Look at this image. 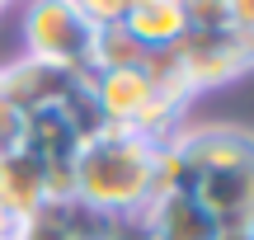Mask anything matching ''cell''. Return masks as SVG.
Instances as JSON below:
<instances>
[{"label": "cell", "instance_id": "cell-12", "mask_svg": "<svg viewBox=\"0 0 254 240\" xmlns=\"http://www.w3.org/2000/svg\"><path fill=\"white\" fill-rule=\"evenodd\" d=\"M75 9H80L94 28H113V24H123V19H127L132 0H75Z\"/></svg>", "mask_w": 254, "mask_h": 240}, {"label": "cell", "instance_id": "cell-16", "mask_svg": "<svg viewBox=\"0 0 254 240\" xmlns=\"http://www.w3.org/2000/svg\"><path fill=\"white\" fill-rule=\"evenodd\" d=\"M0 9H5V0H0Z\"/></svg>", "mask_w": 254, "mask_h": 240}, {"label": "cell", "instance_id": "cell-1", "mask_svg": "<svg viewBox=\"0 0 254 240\" xmlns=\"http://www.w3.org/2000/svg\"><path fill=\"white\" fill-rule=\"evenodd\" d=\"M179 188L217 222V231H254V132L236 122L174 127L160 141L155 193Z\"/></svg>", "mask_w": 254, "mask_h": 240}, {"label": "cell", "instance_id": "cell-8", "mask_svg": "<svg viewBox=\"0 0 254 240\" xmlns=\"http://www.w3.org/2000/svg\"><path fill=\"white\" fill-rule=\"evenodd\" d=\"M217 222L179 188H165L141 207V240H217Z\"/></svg>", "mask_w": 254, "mask_h": 240}, {"label": "cell", "instance_id": "cell-9", "mask_svg": "<svg viewBox=\"0 0 254 240\" xmlns=\"http://www.w3.org/2000/svg\"><path fill=\"white\" fill-rule=\"evenodd\" d=\"M123 28L146 47V52H165L189 33V19H184V0H132Z\"/></svg>", "mask_w": 254, "mask_h": 240}, {"label": "cell", "instance_id": "cell-6", "mask_svg": "<svg viewBox=\"0 0 254 240\" xmlns=\"http://www.w3.org/2000/svg\"><path fill=\"white\" fill-rule=\"evenodd\" d=\"M9 240H113V217L94 212L75 198H62V203H47L43 212L24 217Z\"/></svg>", "mask_w": 254, "mask_h": 240}, {"label": "cell", "instance_id": "cell-5", "mask_svg": "<svg viewBox=\"0 0 254 240\" xmlns=\"http://www.w3.org/2000/svg\"><path fill=\"white\" fill-rule=\"evenodd\" d=\"M174 57H179L184 75H189L193 94L212 90V85H226L236 75H245L254 66V33H240V28H221V33H184L174 43Z\"/></svg>", "mask_w": 254, "mask_h": 240}, {"label": "cell", "instance_id": "cell-13", "mask_svg": "<svg viewBox=\"0 0 254 240\" xmlns=\"http://www.w3.org/2000/svg\"><path fill=\"white\" fill-rule=\"evenodd\" d=\"M226 9H231V28L254 33V0H226Z\"/></svg>", "mask_w": 254, "mask_h": 240}, {"label": "cell", "instance_id": "cell-7", "mask_svg": "<svg viewBox=\"0 0 254 240\" xmlns=\"http://www.w3.org/2000/svg\"><path fill=\"white\" fill-rule=\"evenodd\" d=\"M47 203H57V193H52V175L43 170V160L28 156L24 146L5 151L0 156V207L14 222H24V217L43 212Z\"/></svg>", "mask_w": 254, "mask_h": 240}, {"label": "cell", "instance_id": "cell-11", "mask_svg": "<svg viewBox=\"0 0 254 240\" xmlns=\"http://www.w3.org/2000/svg\"><path fill=\"white\" fill-rule=\"evenodd\" d=\"M184 19H189V33H221V28H231L226 0H184Z\"/></svg>", "mask_w": 254, "mask_h": 240}, {"label": "cell", "instance_id": "cell-17", "mask_svg": "<svg viewBox=\"0 0 254 240\" xmlns=\"http://www.w3.org/2000/svg\"><path fill=\"white\" fill-rule=\"evenodd\" d=\"M5 5H9V0H5Z\"/></svg>", "mask_w": 254, "mask_h": 240}, {"label": "cell", "instance_id": "cell-2", "mask_svg": "<svg viewBox=\"0 0 254 240\" xmlns=\"http://www.w3.org/2000/svg\"><path fill=\"white\" fill-rule=\"evenodd\" d=\"M160 175V141L123 127H99L85 137L71 165V198L104 217H141L155 198Z\"/></svg>", "mask_w": 254, "mask_h": 240}, {"label": "cell", "instance_id": "cell-3", "mask_svg": "<svg viewBox=\"0 0 254 240\" xmlns=\"http://www.w3.org/2000/svg\"><path fill=\"white\" fill-rule=\"evenodd\" d=\"M94 38H99V28L75 9V0H28L24 9L28 57L94 75Z\"/></svg>", "mask_w": 254, "mask_h": 240}, {"label": "cell", "instance_id": "cell-14", "mask_svg": "<svg viewBox=\"0 0 254 240\" xmlns=\"http://www.w3.org/2000/svg\"><path fill=\"white\" fill-rule=\"evenodd\" d=\"M14 226H19V222L5 212V207H0V240H9V236H14Z\"/></svg>", "mask_w": 254, "mask_h": 240}, {"label": "cell", "instance_id": "cell-4", "mask_svg": "<svg viewBox=\"0 0 254 240\" xmlns=\"http://www.w3.org/2000/svg\"><path fill=\"white\" fill-rule=\"evenodd\" d=\"M0 104H9L19 118H33L47 109H75V104H90V75L38 61V57H19L0 66Z\"/></svg>", "mask_w": 254, "mask_h": 240}, {"label": "cell", "instance_id": "cell-10", "mask_svg": "<svg viewBox=\"0 0 254 240\" xmlns=\"http://www.w3.org/2000/svg\"><path fill=\"white\" fill-rule=\"evenodd\" d=\"M141 61H146V47L123 24L99 28V38H94V71H132Z\"/></svg>", "mask_w": 254, "mask_h": 240}, {"label": "cell", "instance_id": "cell-15", "mask_svg": "<svg viewBox=\"0 0 254 240\" xmlns=\"http://www.w3.org/2000/svg\"><path fill=\"white\" fill-rule=\"evenodd\" d=\"M217 240H254V231H221Z\"/></svg>", "mask_w": 254, "mask_h": 240}]
</instances>
